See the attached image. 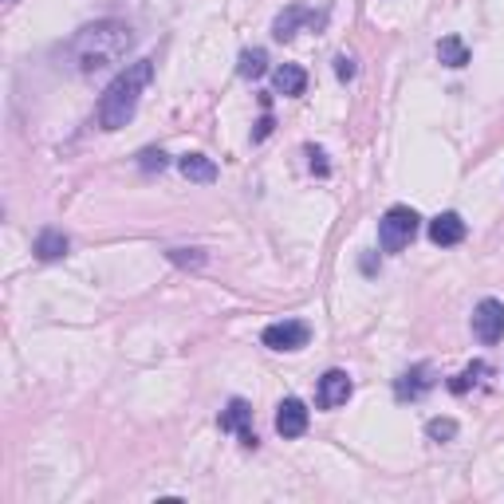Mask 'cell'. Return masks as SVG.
<instances>
[{"mask_svg": "<svg viewBox=\"0 0 504 504\" xmlns=\"http://www.w3.org/2000/svg\"><path fill=\"white\" fill-rule=\"evenodd\" d=\"M131 44H134V36L123 20H99V24H87L71 40V60H76V68L84 76H95L103 68H115L131 52Z\"/></svg>", "mask_w": 504, "mask_h": 504, "instance_id": "1", "label": "cell"}, {"mask_svg": "<svg viewBox=\"0 0 504 504\" xmlns=\"http://www.w3.org/2000/svg\"><path fill=\"white\" fill-rule=\"evenodd\" d=\"M150 79H154V60H139L126 71H118L115 84L99 99V126H103V131H123L134 118V111H139V99Z\"/></svg>", "mask_w": 504, "mask_h": 504, "instance_id": "2", "label": "cell"}, {"mask_svg": "<svg viewBox=\"0 0 504 504\" xmlns=\"http://www.w3.org/2000/svg\"><path fill=\"white\" fill-rule=\"evenodd\" d=\"M418 236V213L410 205H390L379 221V244L382 252H402Z\"/></svg>", "mask_w": 504, "mask_h": 504, "instance_id": "3", "label": "cell"}, {"mask_svg": "<svg viewBox=\"0 0 504 504\" xmlns=\"http://www.w3.org/2000/svg\"><path fill=\"white\" fill-rule=\"evenodd\" d=\"M260 339H264V347H272V351H300V347H308L311 327L304 319H284V324L264 327Z\"/></svg>", "mask_w": 504, "mask_h": 504, "instance_id": "4", "label": "cell"}, {"mask_svg": "<svg viewBox=\"0 0 504 504\" xmlns=\"http://www.w3.org/2000/svg\"><path fill=\"white\" fill-rule=\"evenodd\" d=\"M473 335L481 343H500L504 339V304L500 300H481L473 308Z\"/></svg>", "mask_w": 504, "mask_h": 504, "instance_id": "5", "label": "cell"}, {"mask_svg": "<svg viewBox=\"0 0 504 504\" xmlns=\"http://www.w3.org/2000/svg\"><path fill=\"white\" fill-rule=\"evenodd\" d=\"M351 390H355L351 374H347V371H327L324 379H319V394H316V402H319V406H324V410L347 406V398H351Z\"/></svg>", "mask_w": 504, "mask_h": 504, "instance_id": "6", "label": "cell"}, {"mask_svg": "<svg viewBox=\"0 0 504 504\" xmlns=\"http://www.w3.org/2000/svg\"><path fill=\"white\" fill-rule=\"evenodd\" d=\"M221 429H233V434H241V442L256 449V434H252V406L244 398H233L225 406V414H221Z\"/></svg>", "mask_w": 504, "mask_h": 504, "instance_id": "7", "label": "cell"}, {"mask_svg": "<svg viewBox=\"0 0 504 504\" xmlns=\"http://www.w3.org/2000/svg\"><path fill=\"white\" fill-rule=\"evenodd\" d=\"M308 429V406L300 398H284L276 406V434L280 437H300Z\"/></svg>", "mask_w": 504, "mask_h": 504, "instance_id": "8", "label": "cell"}, {"mask_svg": "<svg viewBox=\"0 0 504 504\" xmlns=\"http://www.w3.org/2000/svg\"><path fill=\"white\" fill-rule=\"evenodd\" d=\"M429 387H434V371H429L426 363H418V366H410V371L402 374L398 382H394V394H398V402H414Z\"/></svg>", "mask_w": 504, "mask_h": 504, "instance_id": "9", "label": "cell"}, {"mask_svg": "<svg viewBox=\"0 0 504 504\" xmlns=\"http://www.w3.org/2000/svg\"><path fill=\"white\" fill-rule=\"evenodd\" d=\"M429 241L442 244V249H449V244H461L465 241V221L461 213H442L429 221Z\"/></svg>", "mask_w": 504, "mask_h": 504, "instance_id": "10", "label": "cell"}, {"mask_svg": "<svg viewBox=\"0 0 504 504\" xmlns=\"http://www.w3.org/2000/svg\"><path fill=\"white\" fill-rule=\"evenodd\" d=\"M178 170L186 173L189 181H201V186L217 181V162L205 158V154H181V158H178Z\"/></svg>", "mask_w": 504, "mask_h": 504, "instance_id": "11", "label": "cell"}, {"mask_svg": "<svg viewBox=\"0 0 504 504\" xmlns=\"http://www.w3.org/2000/svg\"><path fill=\"white\" fill-rule=\"evenodd\" d=\"M272 87L280 91V95H304L308 87V71L296 68V63H280L276 71H272Z\"/></svg>", "mask_w": 504, "mask_h": 504, "instance_id": "12", "label": "cell"}, {"mask_svg": "<svg viewBox=\"0 0 504 504\" xmlns=\"http://www.w3.org/2000/svg\"><path fill=\"white\" fill-rule=\"evenodd\" d=\"M68 236L60 233V228H44L40 236H36V256H40V260H60V256H68Z\"/></svg>", "mask_w": 504, "mask_h": 504, "instance_id": "13", "label": "cell"}, {"mask_svg": "<svg viewBox=\"0 0 504 504\" xmlns=\"http://www.w3.org/2000/svg\"><path fill=\"white\" fill-rule=\"evenodd\" d=\"M311 24V20H324V16H311L308 12V8H288V12H280L276 16V28H272V36H276V40H292V36H296V28H300V24Z\"/></svg>", "mask_w": 504, "mask_h": 504, "instance_id": "14", "label": "cell"}, {"mask_svg": "<svg viewBox=\"0 0 504 504\" xmlns=\"http://www.w3.org/2000/svg\"><path fill=\"white\" fill-rule=\"evenodd\" d=\"M437 60H442L445 68H465V63H469V48H465L461 36H445V40L437 44Z\"/></svg>", "mask_w": 504, "mask_h": 504, "instance_id": "15", "label": "cell"}, {"mask_svg": "<svg viewBox=\"0 0 504 504\" xmlns=\"http://www.w3.org/2000/svg\"><path fill=\"white\" fill-rule=\"evenodd\" d=\"M268 71V52L264 48H249L241 52V63H236V76L241 79H260Z\"/></svg>", "mask_w": 504, "mask_h": 504, "instance_id": "16", "label": "cell"}, {"mask_svg": "<svg viewBox=\"0 0 504 504\" xmlns=\"http://www.w3.org/2000/svg\"><path fill=\"white\" fill-rule=\"evenodd\" d=\"M484 374H489V366H484V363H473V366H465V371L457 374L453 382H449V390H453V394H469V387H476V382H481Z\"/></svg>", "mask_w": 504, "mask_h": 504, "instance_id": "17", "label": "cell"}, {"mask_svg": "<svg viewBox=\"0 0 504 504\" xmlns=\"http://www.w3.org/2000/svg\"><path fill=\"white\" fill-rule=\"evenodd\" d=\"M426 434L434 437V442H449V437H457V421L453 418H434L426 426Z\"/></svg>", "mask_w": 504, "mask_h": 504, "instance_id": "18", "label": "cell"}, {"mask_svg": "<svg viewBox=\"0 0 504 504\" xmlns=\"http://www.w3.org/2000/svg\"><path fill=\"white\" fill-rule=\"evenodd\" d=\"M170 260L181 264V268H201V264H205V252L201 249H170Z\"/></svg>", "mask_w": 504, "mask_h": 504, "instance_id": "19", "label": "cell"}, {"mask_svg": "<svg viewBox=\"0 0 504 504\" xmlns=\"http://www.w3.org/2000/svg\"><path fill=\"white\" fill-rule=\"evenodd\" d=\"M139 166L146 170V173H154V170H166V154H162V150H142L139 154Z\"/></svg>", "mask_w": 504, "mask_h": 504, "instance_id": "20", "label": "cell"}, {"mask_svg": "<svg viewBox=\"0 0 504 504\" xmlns=\"http://www.w3.org/2000/svg\"><path fill=\"white\" fill-rule=\"evenodd\" d=\"M272 126H276V123H272V115H264L260 123H256V131H252V142H264V139H268Z\"/></svg>", "mask_w": 504, "mask_h": 504, "instance_id": "21", "label": "cell"}, {"mask_svg": "<svg viewBox=\"0 0 504 504\" xmlns=\"http://www.w3.org/2000/svg\"><path fill=\"white\" fill-rule=\"evenodd\" d=\"M335 76H339V79H355V60L339 56V60H335Z\"/></svg>", "mask_w": 504, "mask_h": 504, "instance_id": "22", "label": "cell"}, {"mask_svg": "<svg viewBox=\"0 0 504 504\" xmlns=\"http://www.w3.org/2000/svg\"><path fill=\"white\" fill-rule=\"evenodd\" d=\"M308 154H311V170L327 173V162H324V154H319V150H308Z\"/></svg>", "mask_w": 504, "mask_h": 504, "instance_id": "23", "label": "cell"}]
</instances>
